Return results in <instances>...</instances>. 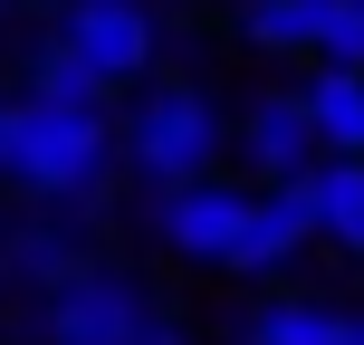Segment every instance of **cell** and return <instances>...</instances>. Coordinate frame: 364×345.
<instances>
[{"label": "cell", "mask_w": 364, "mask_h": 345, "mask_svg": "<svg viewBox=\"0 0 364 345\" xmlns=\"http://www.w3.org/2000/svg\"><path fill=\"white\" fill-rule=\"evenodd\" d=\"M115 164V125L96 106H68V96H19L10 106V154L0 173L29 201H87Z\"/></svg>", "instance_id": "6da1fadb"}, {"label": "cell", "mask_w": 364, "mask_h": 345, "mask_svg": "<svg viewBox=\"0 0 364 345\" xmlns=\"http://www.w3.org/2000/svg\"><path fill=\"white\" fill-rule=\"evenodd\" d=\"M0 288H10V269H0Z\"/></svg>", "instance_id": "ac0fdd59"}, {"label": "cell", "mask_w": 364, "mask_h": 345, "mask_svg": "<svg viewBox=\"0 0 364 345\" xmlns=\"http://www.w3.org/2000/svg\"><path fill=\"white\" fill-rule=\"evenodd\" d=\"M240 221H250V192L230 173H192V182H164L154 192V240L173 259H192V269H230Z\"/></svg>", "instance_id": "277c9868"}, {"label": "cell", "mask_w": 364, "mask_h": 345, "mask_svg": "<svg viewBox=\"0 0 364 345\" xmlns=\"http://www.w3.org/2000/svg\"><path fill=\"white\" fill-rule=\"evenodd\" d=\"M230 144H240V164H250L259 182H307L316 164H326V144H316V125H307V96H259Z\"/></svg>", "instance_id": "52a82bcc"}, {"label": "cell", "mask_w": 364, "mask_h": 345, "mask_svg": "<svg viewBox=\"0 0 364 345\" xmlns=\"http://www.w3.org/2000/svg\"><path fill=\"white\" fill-rule=\"evenodd\" d=\"M346 345H364V307H346Z\"/></svg>", "instance_id": "2e32d148"}, {"label": "cell", "mask_w": 364, "mask_h": 345, "mask_svg": "<svg viewBox=\"0 0 364 345\" xmlns=\"http://www.w3.org/2000/svg\"><path fill=\"white\" fill-rule=\"evenodd\" d=\"M307 192H316V240L364 259V154H326L307 173Z\"/></svg>", "instance_id": "30bf717a"}, {"label": "cell", "mask_w": 364, "mask_h": 345, "mask_svg": "<svg viewBox=\"0 0 364 345\" xmlns=\"http://www.w3.org/2000/svg\"><path fill=\"white\" fill-rule=\"evenodd\" d=\"M297 96H307V125H316V144H326V154H364V68L316 58V77H307Z\"/></svg>", "instance_id": "9c48e42d"}, {"label": "cell", "mask_w": 364, "mask_h": 345, "mask_svg": "<svg viewBox=\"0 0 364 345\" xmlns=\"http://www.w3.org/2000/svg\"><path fill=\"white\" fill-rule=\"evenodd\" d=\"M316 58L364 68V0H326V19H316Z\"/></svg>", "instance_id": "5bb4252c"}, {"label": "cell", "mask_w": 364, "mask_h": 345, "mask_svg": "<svg viewBox=\"0 0 364 345\" xmlns=\"http://www.w3.org/2000/svg\"><path fill=\"white\" fill-rule=\"evenodd\" d=\"M29 96H68V106H96V96H106V77L77 58V38H68V29H58V38H38V48H29Z\"/></svg>", "instance_id": "4fadbf2b"}, {"label": "cell", "mask_w": 364, "mask_h": 345, "mask_svg": "<svg viewBox=\"0 0 364 345\" xmlns=\"http://www.w3.org/2000/svg\"><path fill=\"white\" fill-rule=\"evenodd\" d=\"M134 345H192V327H182V317H173V307H154V327H144V336H134Z\"/></svg>", "instance_id": "9a60e30c"}, {"label": "cell", "mask_w": 364, "mask_h": 345, "mask_svg": "<svg viewBox=\"0 0 364 345\" xmlns=\"http://www.w3.org/2000/svg\"><path fill=\"white\" fill-rule=\"evenodd\" d=\"M240 345H346V307H326V297H259L240 317Z\"/></svg>", "instance_id": "8fae6325"}, {"label": "cell", "mask_w": 364, "mask_h": 345, "mask_svg": "<svg viewBox=\"0 0 364 345\" xmlns=\"http://www.w3.org/2000/svg\"><path fill=\"white\" fill-rule=\"evenodd\" d=\"M316 19L326 0H240V38L269 58H316Z\"/></svg>", "instance_id": "7c38bea8"}, {"label": "cell", "mask_w": 364, "mask_h": 345, "mask_svg": "<svg viewBox=\"0 0 364 345\" xmlns=\"http://www.w3.org/2000/svg\"><path fill=\"white\" fill-rule=\"evenodd\" d=\"M154 327V297L134 269H106V259H87V269L68 278V288H48V307H38V336L48 345H134Z\"/></svg>", "instance_id": "3957f363"}, {"label": "cell", "mask_w": 364, "mask_h": 345, "mask_svg": "<svg viewBox=\"0 0 364 345\" xmlns=\"http://www.w3.org/2000/svg\"><path fill=\"white\" fill-rule=\"evenodd\" d=\"M68 38H77V58L106 87H125V77L154 68V10L144 0H68Z\"/></svg>", "instance_id": "8992f818"}, {"label": "cell", "mask_w": 364, "mask_h": 345, "mask_svg": "<svg viewBox=\"0 0 364 345\" xmlns=\"http://www.w3.org/2000/svg\"><path fill=\"white\" fill-rule=\"evenodd\" d=\"M297 250H316V192H307V182H259L230 269H240V278H278Z\"/></svg>", "instance_id": "5b68a950"}, {"label": "cell", "mask_w": 364, "mask_h": 345, "mask_svg": "<svg viewBox=\"0 0 364 345\" xmlns=\"http://www.w3.org/2000/svg\"><path fill=\"white\" fill-rule=\"evenodd\" d=\"M220 144H230V125H220V106L201 87H154L144 106L125 115V164L164 192V182H192V173H220Z\"/></svg>", "instance_id": "7a4b0ae2"}, {"label": "cell", "mask_w": 364, "mask_h": 345, "mask_svg": "<svg viewBox=\"0 0 364 345\" xmlns=\"http://www.w3.org/2000/svg\"><path fill=\"white\" fill-rule=\"evenodd\" d=\"M0 154H10V106H0Z\"/></svg>", "instance_id": "e0dca14e"}, {"label": "cell", "mask_w": 364, "mask_h": 345, "mask_svg": "<svg viewBox=\"0 0 364 345\" xmlns=\"http://www.w3.org/2000/svg\"><path fill=\"white\" fill-rule=\"evenodd\" d=\"M0 269H10V288H68V278L87 269V230L29 211L19 230H0Z\"/></svg>", "instance_id": "ba28073f"}]
</instances>
